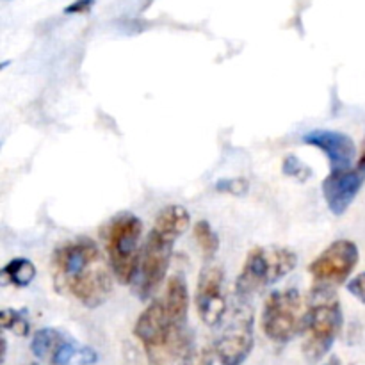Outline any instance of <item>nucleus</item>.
Wrapping results in <instances>:
<instances>
[{"label": "nucleus", "mask_w": 365, "mask_h": 365, "mask_svg": "<svg viewBox=\"0 0 365 365\" xmlns=\"http://www.w3.org/2000/svg\"><path fill=\"white\" fill-rule=\"evenodd\" d=\"M56 291L70 294L88 309L103 305L113 292V269L95 241L64 242L52 255Z\"/></svg>", "instance_id": "nucleus-1"}, {"label": "nucleus", "mask_w": 365, "mask_h": 365, "mask_svg": "<svg viewBox=\"0 0 365 365\" xmlns=\"http://www.w3.org/2000/svg\"><path fill=\"white\" fill-rule=\"evenodd\" d=\"M191 216L182 205L164 207L155 217L152 232L141 246L138 271L132 280V287L139 299H148L163 284L173 255L175 242L187 230Z\"/></svg>", "instance_id": "nucleus-2"}, {"label": "nucleus", "mask_w": 365, "mask_h": 365, "mask_svg": "<svg viewBox=\"0 0 365 365\" xmlns=\"http://www.w3.org/2000/svg\"><path fill=\"white\" fill-rule=\"evenodd\" d=\"M134 334L145 348L148 365H173L192 348L191 331L168 317L163 299L146 307L135 323Z\"/></svg>", "instance_id": "nucleus-3"}, {"label": "nucleus", "mask_w": 365, "mask_h": 365, "mask_svg": "<svg viewBox=\"0 0 365 365\" xmlns=\"http://www.w3.org/2000/svg\"><path fill=\"white\" fill-rule=\"evenodd\" d=\"M344 323L342 307L334 291L314 289L309 310L303 316V355L309 364H319L330 353Z\"/></svg>", "instance_id": "nucleus-4"}, {"label": "nucleus", "mask_w": 365, "mask_h": 365, "mask_svg": "<svg viewBox=\"0 0 365 365\" xmlns=\"http://www.w3.org/2000/svg\"><path fill=\"white\" fill-rule=\"evenodd\" d=\"M141 234V220L132 212L118 214L102 228L107 260L116 280L123 285L132 284L138 271L139 255H141V246H139Z\"/></svg>", "instance_id": "nucleus-5"}, {"label": "nucleus", "mask_w": 365, "mask_h": 365, "mask_svg": "<svg viewBox=\"0 0 365 365\" xmlns=\"http://www.w3.org/2000/svg\"><path fill=\"white\" fill-rule=\"evenodd\" d=\"M296 264L298 257L287 248H253L246 257L241 274L235 282V294L241 302H246L255 292H260L287 277Z\"/></svg>", "instance_id": "nucleus-6"}, {"label": "nucleus", "mask_w": 365, "mask_h": 365, "mask_svg": "<svg viewBox=\"0 0 365 365\" xmlns=\"http://www.w3.org/2000/svg\"><path fill=\"white\" fill-rule=\"evenodd\" d=\"M302 294L296 289L277 291L266 299L262 312V330L269 341L287 344L303 328Z\"/></svg>", "instance_id": "nucleus-7"}, {"label": "nucleus", "mask_w": 365, "mask_h": 365, "mask_svg": "<svg viewBox=\"0 0 365 365\" xmlns=\"http://www.w3.org/2000/svg\"><path fill=\"white\" fill-rule=\"evenodd\" d=\"M253 323L252 309L242 302L214 342V351L221 365H242L248 360L255 344Z\"/></svg>", "instance_id": "nucleus-8"}, {"label": "nucleus", "mask_w": 365, "mask_h": 365, "mask_svg": "<svg viewBox=\"0 0 365 365\" xmlns=\"http://www.w3.org/2000/svg\"><path fill=\"white\" fill-rule=\"evenodd\" d=\"M359 259L360 252L355 242L348 239L335 241L310 264L309 271L316 282V289L334 291L337 285L344 284L359 264Z\"/></svg>", "instance_id": "nucleus-9"}, {"label": "nucleus", "mask_w": 365, "mask_h": 365, "mask_svg": "<svg viewBox=\"0 0 365 365\" xmlns=\"http://www.w3.org/2000/svg\"><path fill=\"white\" fill-rule=\"evenodd\" d=\"M196 309L207 327H220L227 316L228 303L223 294V269L217 266H207L198 277L196 287Z\"/></svg>", "instance_id": "nucleus-10"}, {"label": "nucleus", "mask_w": 365, "mask_h": 365, "mask_svg": "<svg viewBox=\"0 0 365 365\" xmlns=\"http://www.w3.org/2000/svg\"><path fill=\"white\" fill-rule=\"evenodd\" d=\"M365 182V163L359 160L355 168L346 171H337L324 178L323 195L327 200V205L335 216H342L346 210L355 202L356 195L364 187Z\"/></svg>", "instance_id": "nucleus-11"}, {"label": "nucleus", "mask_w": 365, "mask_h": 365, "mask_svg": "<svg viewBox=\"0 0 365 365\" xmlns=\"http://www.w3.org/2000/svg\"><path fill=\"white\" fill-rule=\"evenodd\" d=\"M305 145H312L324 152V155L330 160L331 173L337 171H346L353 168V160L356 157L355 143L349 135L335 130H312L303 135Z\"/></svg>", "instance_id": "nucleus-12"}, {"label": "nucleus", "mask_w": 365, "mask_h": 365, "mask_svg": "<svg viewBox=\"0 0 365 365\" xmlns=\"http://www.w3.org/2000/svg\"><path fill=\"white\" fill-rule=\"evenodd\" d=\"M164 309H166L168 317L173 323L187 327V309H189V291L187 284L180 274L171 278L168 282L166 294L163 298Z\"/></svg>", "instance_id": "nucleus-13"}, {"label": "nucleus", "mask_w": 365, "mask_h": 365, "mask_svg": "<svg viewBox=\"0 0 365 365\" xmlns=\"http://www.w3.org/2000/svg\"><path fill=\"white\" fill-rule=\"evenodd\" d=\"M48 362L50 365H93L98 362V353L73 339L63 337Z\"/></svg>", "instance_id": "nucleus-14"}, {"label": "nucleus", "mask_w": 365, "mask_h": 365, "mask_svg": "<svg viewBox=\"0 0 365 365\" xmlns=\"http://www.w3.org/2000/svg\"><path fill=\"white\" fill-rule=\"evenodd\" d=\"M36 278V266L29 259H13L2 269V280L6 285L27 287Z\"/></svg>", "instance_id": "nucleus-15"}, {"label": "nucleus", "mask_w": 365, "mask_h": 365, "mask_svg": "<svg viewBox=\"0 0 365 365\" xmlns=\"http://www.w3.org/2000/svg\"><path fill=\"white\" fill-rule=\"evenodd\" d=\"M63 337V331L53 330V328H41V330L36 331L31 341V349L36 359L50 360Z\"/></svg>", "instance_id": "nucleus-16"}, {"label": "nucleus", "mask_w": 365, "mask_h": 365, "mask_svg": "<svg viewBox=\"0 0 365 365\" xmlns=\"http://www.w3.org/2000/svg\"><path fill=\"white\" fill-rule=\"evenodd\" d=\"M195 239L205 259H212L220 250V239H217V234L212 230L209 221H198L195 225Z\"/></svg>", "instance_id": "nucleus-17"}, {"label": "nucleus", "mask_w": 365, "mask_h": 365, "mask_svg": "<svg viewBox=\"0 0 365 365\" xmlns=\"http://www.w3.org/2000/svg\"><path fill=\"white\" fill-rule=\"evenodd\" d=\"M0 323H2L4 330L14 331L20 337H27L29 331H31V323L25 317L24 312H18V310L4 309L0 312Z\"/></svg>", "instance_id": "nucleus-18"}, {"label": "nucleus", "mask_w": 365, "mask_h": 365, "mask_svg": "<svg viewBox=\"0 0 365 365\" xmlns=\"http://www.w3.org/2000/svg\"><path fill=\"white\" fill-rule=\"evenodd\" d=\"M214 356H216L214 348H207V346L205 348H195V346H192L178 364L180 365H214Z\"/></svg>", "instance_id": "nucleus-19"}, {"label": "nucleus", "mask_w": 365, "mask_h": 365, "mask_svg": "<svg viewBox=\"0 0 365 365\" xmlns=\"http://www.w3.org/2000/svg\"><path fill=\"white\" fill-rule=\"evenodd\" d=\"M284 173L289 175V177H294L298 178V180L305 182L307 178H310L312 171H310V168L307 166V164H303V160H299L298 157L289 155L285 157L284 160Z\"/></svg>", "instance_id": "nucleus-20"}, {"label": "nucleus", "mask_w": 365, "mask_h": 365, "mask_svg": "<svg viewBox=\"0 0 365 365\" xmlns=\"http://www.w3.org/2000/svg\"><path fill=\"white\" fill-rule=\"evenodd\" d=\"M216 189L220 192H228V195L241 196L248 191V180L242 178H230V180H217Z\"/></svg>", "instance_id": "nucleus-21"}, {"label": "nucleus", "mask_w": 365, "mask_h": 365, "mask_svg": "<svg viewBox=\"0 0 365 365\" xmlns=\"http://www.w3.org/2000/svg\"><path fill=\"white\" fill-rule=\"evenodd\" d=\"M348 291L365 305V273L356 274V277L349 282Z\"/></svg>", "instance_id": "nucleus-22"}, {"label": "nucleus", "mask_w": 365, "mask_h": 365, "mask_svg": "<svg viewBox=\"0 0 365 365\" xmlns=\"http://www.w3.org/2000/svg\"><path fill=\"white\" fill-rule=\"evenodd\" d=\"M95 0H77V2L70 4V6L64 9L66 14H78V13H88L89 9L93 7Z\"/></svg>", "instance_id": "nucleus-23"}, {"label": "nucleus", "mask_w": 365, "mask_h": 365, "mask_svg": "<svg viewBox=\"0 0 365 365\" xmlns=\"http://www.w3.org/2000/svg\"><path fill=\"white\" fill-rule=\"evenodd\" d=\"M328 365H341V362H339V359H331L330 362H328Z\"/></svg>", "instance_id": "nucleus-24"}, {"label": "nucleus", "mask_w": 365, "mask_h": 365, "mask_svg": "<svg viewBox=\"0 0 365 365\" xmlns=\"http://www.w3.org/2000/svg\"><path fill=\"white\" fill-rule=\"evenodd\" d=\"M359 160H364L365 163V141H364V148H362V155H360Z\"/></svg>", "instance_id": "nucleus-25"}, {"label": "nucleus", "mask_w": 365, "mask_h": 365, "mask_svg": "<svg viewBox=\"0 0 365 365\" xmlns=\"http://www.w3.org/2000/svg\"><path fill=\"white\" fill-rule=\"evenodd\" d=\"M27 365H39V364H27Z\"/></svg>", "instance_id": "nucleus-26"}]
</instances>
